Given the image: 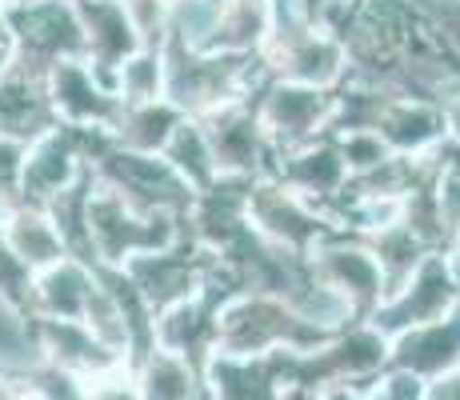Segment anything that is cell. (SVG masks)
<instances>
[{
  "instance_id": "obj_1",
  "label": "cell",
  "mask_w": 460,
  "mask_h": 400,
  "mask_svg": "<svg viewBox=\"0 0 460 400\" xmlns=\"http://www.w3.org/2000/svg\"><path fill=\"white\" fill-rule=\"evenodd\" d=\"M164 96L184 117H205L233 101H256L272 73L264 68L261 52H212L164 40Z\"/></svg>"
},
{
  "instance_id": "obj_2",
  "label": "cell",
  "mask_w": 460,
  "mask_h": 400,
  "mask_svg": "<svg viewBox=\"0 0 460 400\" xmlns=\"http://www.w3.org/2000/svg\"><path fill=\"white\" fill-rule=\"evenodd\" d=\"M329 333L300 320L280 297L236 292L217 313L212 357H269V352H316Z\"/></svg>"
},
{
  "instance_id": "obj_3",
  "label": "cell",
  "mask_w": 460,
  "mask_h": 400,
  "mask_svg": "<svg viewBox=\"0 0 460 400\" xmlns=\"http://www.w3.org/2000/svg\"><path fill=\"white\" fill-rule=\"evenodd\" d=\"M88 236L96 248V264L125 269L132 256L176 244L184 236V220L172 212H137L125 197L96 181L88 192Z\"/></svg>"
},
{
  "instance_id": "obj_4",
  "label": "cell",
  "mask_w": 460,
  "mask_h": 400,
  "mask_svg": "<svg viewBox=\"0 0 460 400\" xmlns=\"http://www.w3.org/2000/svg\"><path fill=\"white\" fill-rule=\"evenodd\" d=\"M88 168L104 189L125 197L137 212H172V217L184 220L192 200H197L192 184L161 153H132V148H120L112 140L104 148V156H96Z\"/></svg>"
},
{
  "instance_id": "obj_5",
  "label": "cell",
  "mask_w": 460,
  "mask_h": 400,
  "mask_svg": "<svg viewBox=\"0 0 460 400\" xmlns=\"http://www.w3.org/2000/svg\"><path fill=\"white\" fill-rule=\"evenodd\" d=\"M0 21L13 32L16 60L49 73L60 60H84V32L73 0H8Z\"/></svg>"
},
{
  "instance_id": "obj_6",
  "label": "cell",
  "mask_w": 460,
  "mask_h": 400,
  "mask_svg": "<svg viewBox=\"0 0 460 400\" xmlns=\"http://www.w3.org/2000/svg\"><path fill=\"white\" fill-rule=\"evenodd\" d=\"M256 120L269 137L272 153L285 156L308 140L324 137L336 112V88H308L293 80H269L252 101Z\"/></svg>"
},
{
  "instance_id": "obj_7",
  "label": "cell",
  "mask_w": 460,
  "mask_h": 400,
  "mask_svg": "<svg viewBox=\"0 0 460 400\" xmlns=\"http://www.w3.org/2000/svg\"><path fill=\"white\" fill-rule=\"evenodd\" d=\"M212 264H217V256L184 233L176 244L156 248V253H145V256H132L125 264V272L140 289L145 305L153 308V316H161L164 308L181 305V300L197 297V292L205 289L212 277Z\"/></svg>"
},
{
  "instance_id": "obj_8",
  "label": "cell",
  "mask_w": 460,
  "mask_h": 400,
  "mask_svg": "<svg viewBox=\"0 0 460 400\" xmlns=\"http://www.w3.org/2000/svg\"><path fill=\"white\" fill-rule=\"evenodd\" d=\"M308 269L321 284H329L336 297L352 308L357 320H368L385 300V277H380L376 256L360 236L349 233H329L316 240L308 253Z\"/></svg>"
},
{
  "instance_id": "obj_9",
  "label": "cell",
  "mask_w": 460,
  "mask_h": 400,
  "mask_svg": "<svg viewBox=\"0 0 460 400\" xmlns=\"http://www.w3.org/2000/svg\"><path fill=\"white\" fill-rule=\"evenodd\" d=\"M456 300H460V289L453 277V264H448V253H429L420 261V269L412 272L401 289L380 300V308L368 316V324L380 328V333L393 341L404 328L432 324V320L448 316Z\"/></svg>"
},
{
  "instance_id": "obj_10",
  "label": "cell",
  "mask_w": 460,
  "mask_h": 400,
  "mask_svg": "<svg viewBox=\"0 0 460 400\" xmlns=\"http://www.w3.org/2000/svg\"><path fill=\"white\" fill-rule=\"evenodd\" d=\"M249 225L261 236H269L272 244H285V248H293V253H313L316 240L336 233L332 220L324 217L313 200H305L300 192H293L280 181H272V176L252 181Z\"/></svg>"
},
{
  "instance_id": "obj_11",
  "label": "cell",
  "mask_w": 460,
  "mask_h": 400,
  "mask_svg": "<svg viewBox=\"0 0 460 400\" xmlns=\"http://www.w3.org/2000/svg\"><path fill=\"white\" fill-rule=\"evenodd\" d=\"M205 124V137L212 145V156H217L220 173L233 176H272V164H277V153H272L269 137H264L261 120H256L252 101H233L220 104V109L197 117Z\"/></svg>"
},
{
  "instance_id": "obj_12",
  "label": "cell",
  "mask_w": 460,
  "mask_h": 400,
  "mask_svg": "<svg viewBox=\"0 0 460 400\" xmlns=\"http://www.w3.org/2000/svg\"><path fill=\"white\" fill-rule=\"evenodd\" d=\"M73 8H76V21H81V32H84L88 68L117 93V68L125 65L137 49H145L125 0H73Z\"/></svg>"
},
{
  "instance_id": "obj_13",
  "label": "cell",
  "mask_w": 460,
  "mask_h": 400,
  "mask_svg": "<svg viewBox=\"0 0 460 400\" xmlns=\"http://www.w3.org/2000/svg\"><path fill=\"white\" fill-rule=\"evenodd\" d=\"M57 124L60 120L49 96V73L37 65H24V60H13V68L0 76V140L32 145Z\"/></svg>"
},
{
  "instance_id": "obj_14",
  "label": "cell",
  "mask_w": 460,
  "mask_h": 400,
  "mask_svg": "<svg viewBox=\"0 0 460 400\" xmlns=\"http://www.w3.org/2000/svg\"><path fill=\"white\" fill-rule=\"evenodd\" d=\"M49 96L60 124H93L112 129L120 117V96L88 68V60H60L49 68Z\"/></svg>"
},
{
  "instance_id": "obj_15",
  "label": "cell",
  "mask_w": 460,
  "mask_h": 400,
  "mask_svg": "<svg viewBox=\"0 0 460 400\" xmlns=\"http://www.w3.org/2000/svg\"><path fill=\"white\" fill-rule=\"evenodd\" d=\"M261 60L272 80H293V84L308 88H336L349 73L344 44L329 29H313L288 44H277V49H261Z\"/></svg>"
},
{
  "instance_id": "obj_16",
  "label": "cell",
  "mask_w": 460,
  "mask_h": 400,
  "mask_svg": "<svg viewBox=\"0 0 460 400\" xmlns=\"http://www.w3.org/2000/svg\"><path fill=\"white\" fill-rule=\"evenodd\" d=\"M388 369L412 372L420 380H437L460 369V300L448 316L396 333L393 349H388Z\"/></svg>"
},
{
  "instance_id": "obj_17",
  "label": "cell",
  "mask_w": 460,
  "mask_h": 400,
  "mask_svg": "<svg viewBox=\"0 0 460 400\" xmlns=\"http://www.w3.org/2000/svg\"><path fill=\"white\" fill-rule=\"evenodd\" d=\"M272 181L288 184L293 192H300V197L313 200L316 209L324 212V204H329L336 192L344 189V181H349V164H344L341 148H336V137L324 132V137L308 140V145L293 148V153L277 156Z\"/></svg>"
},
{
  "instance_id": "obj_18",
  "label": "cell",
  "mask_w": 460,
  "mask_h": 400,
  "mask_svg": "<svg viewBox=\"0 0 460 400\" xmlns=\"http://www.w3.org/2000/svg\"><path fill=\"white\" fill-rule=\"evenodd\" d=\"M40 324V349H44V360L57 364V369L73 372L81 380H96L104 372H117V369H128L125 357L117 349L101 341L84 320H49V316H37Z\"/></svg>"
},
{
  "instance_id": "obj_19",
  "label": "cell",
  "mask_w": 460,
  "mask_h": 400,
  "mask_svg": "<svg viewBox=\"0 0 460 400\" xmlns=\"http://www.w3.org/2000/svg\"><path fill=\"white\" fill-rule=\"evenodd\" d=\"M212 400H285V352L269 357H212L208 360Z\"/></svg>"
},
{
  "instance_id": "obj_20",
  "label": "cell",
  "mask_w": 460,
  "mask_h": 400,
  "mask_svg": "<svg viewBox=\"0 0 460 400\" xmlns=\"http://www.w3.org/2000/svg\"><path fill=\"white\" fill-rule=\"evenodd\" d=\"M373 132L388 145V153L401 156H429L432 148L445 140V109L424 101H401V96H385Z\"/></svg>"
},
{
  "instance_id": "obj_21",
  "label": "cell",
  "mask_w": 460,
  "mask_h": 400,
  "mask_svg": "<svg viewBox=\"0 0 460 400\" xmlns=\"http://www.w3.org/2000/svg\"><path fill=\"white\" fill-rule=\"evenodd\" d=\"M96 289V269L84 261H57L32 280V313L49 320H81Z\"/></svg>"
},
{
  "instance_id": "obj_22",
  "label": "cell",
  "mask_w": 460,
  "mask_h": 400,
  "mask_svg": "<svg viewBox=\"0 0 460 400\" xmlns=\"http://www.w3.org/2000/svg\"><path fill=\"white\" fill-rule=\"evenodd\" d=\"M140 400H212L205 364L181 357V352L153 349L132 369Z\"/></svg>"
},
{
  "instance_id": "obj_23",
  "label": "cell",
  "mask_w": 460,
  "mask_h": 400,
  "mask_svg": "<svg viewBox=\"0 0 460 400\" xmlns=\"http://www.w3.org/2000/svg\"><path fill=\"white\" fill-rule=\"evenodd\" d=\"M0 236H4V244L13 248L32 272L52 269L57 261L68 256L49 209H40V204H16V209H8L4 217H0Z\"/></svg>"
},
{
  "instance_id": "obj_24",
  "label": "cell",
  "mask_w": 460,
  "mask_h": 400,
  "mask_svg": "<svg viewBox=\"0 0 460 400\" xmlns=\"http://www.w3.org/2000/svg\"><path fill=\"white\" fill-rule=\"evenodd\" d=\"M181 120L184 112L168 96H156V101L145 104H125L117 124H112V140L120 148H132V153H164L168 137Z\"/></svg>"
},
{
  "instance_id": "obj_25",
  "label": "cell",
  "mask_w": 460,
  "mask_h": 400,
  "mask_svg": "<svg viewBox=\"0 0 460 400\" xmlns=\"http://www.w3.org/2000/svg\"><path fill=\"white\" fill-rule=\"evenodd\" d=\"M44 364L37 313L0 297V377L24 380Z\"/></svg>"
},
{
  "instance_id": "obj_26",
  "label": "cell",
  "mask_w": 460,
  "mask_h": 400,
  "mask_svg": "<svg viewBox=\"0 0 460 400\" xmlns=\"http://www.w3.org/2000/svg\"><path fill=\"white\" fill-rule=\"evenodd\" d=\"M368 244V253L376 256V264H380V277H385V297L388 292H396L404 280L412 277V272L420 269V261L432 253L424 240L412 233L404 220H393V225H385L380 233L373 236H360Z\"/></svg>"
},
{
  "instance_id": "obj_27",
  "label": "cell",
  "mask_w": 460,
  "mask_h": 400,
  "mask_svg": "<svg viewBox=\"0 0 460 400\" xmlns=\"http://www.w3.org/2000/svg\"><path fill=\"white\" fill-rule=\"evenodd\" d=\"M269 37V0H225L212 29V52H261Z\"/></svg>"
},
{
  "instance_id": "obj_28",
  "label": "cell",
  "mask_w": 460,
  "mask_h": 400,
  "mask_svg": "<svg viewBox=\"0 0 460 400\" xmlns=\"http://www.w3.org/2000/svg\"><path fill=\"white\" fill-rule=\"evenodd\" d=\"M161 156L192 184V192H205L208 184L220 176L217 156H212V145L205 137V124H200L197 117H184L181 124H176Z\"/></svg>"
},
{
  "instance_id": "obj_29",
  "label": "cell",
  "mask_w": 460,
  "mask_h": 400,
  "mask_svg": "<svg viewBox=\"0 0 460 400\" xmlns=\"http://www.w3.org/2000/svg\"><path fill=\"white\" fill-rule=\"evenodd\" d=\"M117 96L120 104H145L164 96V57L161 49H137L117 68Z\"/></svg>"
},
{
  "instance_id": "obj_30",
  "label": "cell",
  "mask_w": 460,
  "mask_h": 400,
  "mask_svg": "<svg viewBox=\"0 0 460 400\" xmlns=\"http://www.w3.org/2000/svg\"><path fill=\"white\" fill-rule=\"evenodd\" d=\"M217 16V0H168V37L189 44V49H208Z\"/></svg>"
},
{
  "instance_id": "obj_31",
  "label": "cell",
  "mask_w": 460,
  "mask_h": 400,
  "mask_svg": "<svg viewBox=\"0 0 460 400\" xmlns=\"http://www.w3.org/2000/svg\"><path fill=\"white\" fill-rule=\"evenodd\" d=\"M420 24L453 60H460V0H417Z\"/></svg>"
},
{
  "instance_id": "obj_32",
  "label": "cell",
  "mask_w": 460,
  "mask_h": 400,
  "mask_svg": "<svg viewBox=\"0 0 460 400\" xmlns=\"http://www.w3.org/2000/svg\"><path fill=\"white\" fill-rule=\"evenodd\" d=\"M336 148H341V156H344V164H349V176H357V173H373L376 164H385L388 156V145L376 137L373 129H357V132H341L336 137Z\"/></svg>"
},
{
  "instance_id": "obj_33",
  "label": "cell",
  "mask_w": 460,
  "mask_h": 400,
  "mask_svg": "<svg viewBox=\"0 0 460 400\" xmlns=\"http://www.w3.org/2000/svg\"><path fill=\"white\" fill-rule=\"evenodd\" d=\"M32 280H37V272H32L29 264L4 244V236H0V297L32 313Z\"/></svg>"
},
{
  "instance_id": "obj_34",
  "label": "cell",
  "mask_w": 460,
  "mask_h": 400,
  "mask_svg": "<svg viewBox=\"0 0 460 400\" xmlns=\"http://www.w3.org/2000/svg\"><path fill=\"white\" fill-rule=\"evenodd\" d=\"M137 37L145 49H164L168 40V0H125Z\"/></svg>"
},
{
  "instance_id": "obj_35",
  "label": "cell",
  "mask_w": 460,
  "mask_h": 400,
  "mask_svg": "<svg viewBox=\"0 0 460 400\" xmlns=\"http://www.w3.org/2000/svg\"><path fill=\"white\" fill-rule=\"evenodd\" d=\"M24 148L16 140H0V217L21 204V176H24Z\"/></svg>"
},
{
  "instance_id": "obj_36",
  "label": "cell",
  "mask_w": 460,
  "mask_h": 400,
  "mask_svg": "<svg viewBox=\"0 0 460 400\" xmlns=\"http://www.w3.org/2000/svg\"><path fill=\"white\" fill-rule=\"evenodd\" d=\"M84 400H140L137 377H132V369H117L96 380H84Z\"/></svg>"
},
{
  "instance_id": "obj_37",
  "label": "cell",
  "mask_w": 460,
  "mask_h": 400,
  "mask_svg": "<svg viewBox=\"0 0 460 400\" xmlns=\"http://www.w3.org/2000/svg\"><path fill=\"white\" fill-rule=\"evenodd\" d=\"M424 385H429V380L412 377V372L388 369L385 377L376 380V400H424Z\"/></svg>"
},
{
  "instance_id": "obj_38",
  "label": "cell",
  "mask_w": 460,
  "mask_h": 400,
  "mask_svg": "<svg viewBox=\"0 0 460 400\" xmlns=\"http://www.w3.org/2000/svg\"><path fill=\"white\" fill-rule=\"evenodd\" d=\"M424 400H460V369L429 380V385H424Z\"/></svg>"
},
{
  "instance_id": "obj_39",
  "label": "cell",
  "mask_w": 460,
  "mask_h": 400,
  "mask_svg": "<svg viewBox=\"0 0 460 400\" xmlns=\"http://www.w3.org/2000/svg\"><path fill=\"white\" fill-rule=\"evenodd\" d=\"M445 137L460 140V93H456L453 101L445 104Z\"/></svg>"
},
{
  "instance_id": "obj_40",
  "label": "cell",
  "mask_w": 460,
  "mask_h": 400,
  "mask_svg": "<svg viewBox=\"0 0 460 400\" xmlns=\"http://www.w3.org/2000/svg\"><path fill=\"white\" fill-rule=\"evenodd\" d=\"M0 400H29L24 396V385L13 377H0Z\"/></svg>"
},
{
  "instance_id": "obj_41",
  "label": "cell",
  "mask_w": 460,
  "mask_h": 400,
  "mask_svg": "<svg viewBox=\"0 0 460 400\" xmlns=\"http://www.w3.org/2000/svg\"><path fill=\"white\" fill-rule=\"evenodd\" d=\"M448 264H453V277H456V289H460V253H448Z\"/></svg>"
},
{
  "instance_id": "obj_42",
  "label": "cell",
  "mask_w": 460,
  "mask_h": 400,
  "mask_svg": "<svg viewBox=\"0 0 460 400\" xmlns=\"http://www.w3.org/2000/svg\"><path fill=\"white\" fill-rule=\"evenodd\" d=\"M0 4H8V0H0Z\"/></svg>"
}]
</instances>
